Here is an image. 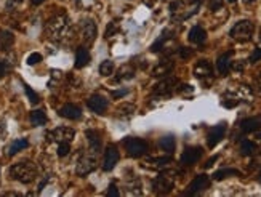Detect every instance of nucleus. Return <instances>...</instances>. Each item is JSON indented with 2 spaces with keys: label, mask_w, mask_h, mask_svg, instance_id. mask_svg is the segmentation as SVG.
Wrapping results in <instances>:
<instances>
[{
  "label": "nucleus",
  "mask_w": 261,
  "mask_h": 197,
  "mask_svg": "<svg viewBox=\"0 0 261 197\" xmlns=\"http://www.w3.org/2000/svg\"><path fill=\"white\" fill-rule=\"evenodd\" d=\"M87 138H88V143H90V151L98 154L101 149V136L100 133L95 131V130H88L87 131Z\"/></svg>",
  "instance_id": "6ab92c4d"
},
{
  "label": "nucleus",
  "mask_w": 261,
  "mask_h": 197,
  "mask_svg": "<svg viewBox=\"0 0 261 197\" xmlns=\"http://www.w3.org/2000/svg\"><path fill=\"white\" fill-rule=\"evenodd\" d=\"M108 196H109V197H119V191H117L116 185H111V186H109V189H108Z\"/></svg>",
  "instance_id": "37998d69"
},
{
  "label": "nucleus",
  "mask_w": 261,
  "mask_h": 197,
  "mask_svg": "<svg viewBox=\"0 0 261 197\" xmlns=\"http://www.w3.org/2000/svg\"><path fill=\"white\" fill-rule=\"evenodd\" d=\"M24 90H26L27 96H29L31 103H32V104H37V103H39V95H37V93H34L32 88H31L29 85H26V83H24Z\"/></svg>",
  "instance_id": "f704fd0d"
},
{
  "label": "nucleus",
  "mask_w": 261,
  "mask_h": 197,
  "mask_svg": "<svg viewBox=\"0 0 261 197\" xmlns=\"http://www.w3.org/2000/svg\"><path fill=\"white\" fill-rule=\"evenodd\" d=\"M87 104H88V108L91 111L96 112V114H104L106 109H108V100H106V98H103V96H100V95L90 96Z\"/></svg>",
  "instance_id": "4468645a"
},
{
  "label": "nucleus",
  "mask_w": 261,
  "mask_h": 197,
  "mask_svg": "<svg viewBox=\"0 0 261 197\" xmlns=\"http://www.w3.org/2000/svg\"><path fill=\"white\" fill-rule=\"evenodd\" d=\"M11 2H16V3H21V2H24V0H11Z\"/></svg>",
  "instance_id": "3c124183"
},
{
  "label": "nucleus",
  "mask_w": 261,
  "mask_h": 197,
  "mask_svg": "<svg viewBox=\"0 0 261 197\" xmlns=\"http://www.w3.org/2000/svg\"><path fill=\"white\" fill-rule=\"evenodd\" d=\"M224 133H226V125H224V124L215 125L213 129H210L208 135H207V143H208V146H210V147H215V146L224 138Z\"/></svg>",
  "instance_id": "f8f14e48"
},
{
  "label": "nucleus",
  "mask_w": 261,
  "mask_h": 197,
  "mask_svg": "<svg viewBox=\"0 0 261 197\" xmlns=\"http://www.w3.org/2000/svg\"><path fill=\"white\" fill-rule=\"evenodd\" d=\"M258 138H260V139H261V131H260V133H258Z\"/></svg>",
  "instance_id": "864d4df0"
},
{
  "label": "nucleus",
  "mask_w": 261,
  "mask_h": 197,
  "mask_svg": "<svg viewBox=\"0 0 261 197\" xmlns=\"http://www.w3.org/2000/svg\"><path fill=\"white\" fill-rule=\"evenodd\" d=\"M210 186V178L207 175H197V177L189 183L188 186V191L185 193L186 196H196V194H200L202 191Z\"/></svg>",
  "instance_id": "6e6552de"
},
{
  "label": "nucleus",
  "mask_w": 261,
  "mask_h": 197,
  "mask_svg": "<svg viewBox=\"0 0 261 197\" xmlns=\"http://www.w3.org/2000/svg\"><path fill=\"white\" fill-rule=\"evenodd\" d=\"M13 42H15V36L10 31H0V50H10Z\"/></svg>",
  "instance_id": "4be33fe9"
},
{
  "label": "nucleus",
  "mask_w": 261,
  "mask_h": 197,
  "mask_svg": "<svg viewBox=\"0 0 261 197\" xmlns=\"http://www.w3.org/2000/svg\"><path fill=\"white\" fill-rule=\"evenodd\" d=\"M119 159H121V156H119V151L116 146H109L108 149H106L104 152V160H103V170L104 172H111L112 168H114L117 165Z\"/></svg>",
  "instance_id": "9b49d317"
},
{
  "label": "nucleus",
  "mask_w": 261,
  "mask_h": 197,
  "mask_svg": "<svg viewBox=\"0 0 261 197\" xmlns=\"http://www.w3.org/2000/svg\"><path fill=\"white\" fill-rule=\"evenodd\" d=\"M175 87H176V79L168 77V79H164L162 82H159L156 87H154V95L168 96L175 90Z\"/></svg>",
  "instance_id": "ddd939ff"
},
{
  "label": "nucleus",
  "mask_w": 261,
  "mask_h": 197,
  "mask_svg": "<svg viewBox=\"0 0 261 197\" xmlns=\"http://www.w3.org/2000/svg\"><path fill=\"white\" fill-rule=\"evenodd\" d=\"M202 157V147L199 146H189L181 154V164L185 167H191L197 164V160Z\"/></svg>",
  "instance_id": "1a4fd4ad"
},
{
  "label": "nucleus",
  "mask_w": 261,
  "mask_h": 197,
  "mask_svg": "<svg viewBox=\"0 0 261 197\" xmlns=\"http://www.w3.org/2000/svg\"><path fill=\"white\" fill-rule=\"evenodd\" d=\"M119 80L121 79H131L133 77V71H129V69H121V72H119Z\"/></svg>",
  "instance_id": "ea45409f"
},
{
  "label": "nucleus",
  "mask_w": 261,
  "mask_h": 197,
  "mask_svg": "<svg viewBox=\"0 0 261 197\" xmlns=\"http://www.w3.org/2000/svg\"><path fill=\"white\" fill-rule=\"evenodd\" d=\"M232 67H234L236 69V71H244V69H245V63H236V65L234 66H232Z\"/></svg>",
  "instance_id": "c03bdc74"
},
{
  "label": "nucleus",
  "mask_w": 261,
  "mask_h": 197,
  "mask_svg": "<svg viewBox=\"0 0 261 197\" xmlns=\"http://www.w3.org/2000/svg\"><path fill=\"white\" fill-rule=\"evenodd\" d=\"M42 61V55L40 53H32L29 58H27V65L29 66H34V65H37V63Z\"/></svg>",
  "instance_id": "e433bc0d"
},
{
  "label": "nucleus",
  "mask_w": 261,
  "mask_h": 197,
  "mask_svg": "<svg viewBox=\"0 0 261 197\" xmlns=\"http://www.w3.org/2000/svg\"><path fill=\"white\" fill-rule=\"evenodd\" d=\"M129 194H131V196H141L143 193H141V183H139V180H133L130 185H129Z\"/></svg>",
  "instance_id": "473e14b6"
},
{
  "label": "nucleus",
  "mask_w": 261,
  "mask_h": 197,
  "mask_svg": "<svg viewBox=\"0 0 261 197\" xmlns=\"http://www.w3.org/2000/svg\"><path fill=\"white\" fill-rule=\"evenodd\" d=\"M121 31V26H119L117 21H112V23L108 24V27H106V37H112V36H116V34Z\"/></svg>",
  "instance_id": "2f4dec72"
},
{
  "label": "nucleus",
  "mask_w": 261,
  "mask_h": 197,
  "mask_svg": "<svg viewBox=\"0 0 261 197\" xmlns=\"http://www.w3.org/2000/svg\"><path fill=\"white\" fill-rule=\"evenodd\" d=\"M5 131H6V129H5V122H0V138H2V136L5 135Z\"/></svg>",
  "instance_id": "49530a36"
},
{
  "label": "nucleus",
  "mask_w": 261,
  "mask_h": 197,
  "mask_svg": "<svg viewBox=\"0 0 261 197\" xmlns=\"http://www.w3.org/2000/svg\"><path fill=\"white\" fill-rule=\"evenodd\" d=\"M244 2H253V0H244Z\"/></svg>",
  "instance_id": "5fc2aeb1"
},
{
  "label": "nucleus",
  "mask_w": 261,
  "mask_h": 197,
  "mask_svg": "<svg viewBox=\"0 0 261 197\" xmlns=\"http://www.w3.org/2000/svg\"><path fill=\"white\" fill-rule=\"evenodd\" d=\"M253 31H255V26H253L252 21L244 19L239 21V23L231 29V37L237 40V42H249L253 36Z\"/></svg>",
  "instance_id": "7ed1b4c3"
},
{
  "label": "nucleus",
  "mask_w": 261,
  "mask_h": 197,
  "mask_svg": "<svg viewBox=\"0 0 261 197\" xmlns=\"http://www.w3.org/2000/svg\"><path fill=\"white\" fill-rule=\"evenodd\" d=\"M207 40V32L205 29H202L200 26H194L191 31H189V42L197 45H202L203 42Z\"/></svg>",
  "instance_id": "a211bd4d"
},
{
  "label": "nucleus",
  "mask_w": 261,
  "mask_h": 197,
  "mask_svg": "<svg viewBox=\"0 0 261 197\" xmlns=\"http://www.w3.org/2000/svg\"><path fill=\"white\" fill-rule=\"evenodd\" d=\"M257 151V144L249 141V139H244V141L241 143V154L242 156H252L253 152Z\"/></svg>",
  "instance_id": "c85d7f7f"
},
{
  "label": "nucleus",
  "mask_w": 261,
  "mask_h": 197,
  "mask_svg": "<svg viewBox=\"0 0 261 197\" xmlns=\"http://www.w3.org/2000/svg\"><path fill=\"white\" fill-rule=\"evenodd\" d=\"M27 146H29V141H27V139H24V138H19V139L13 141L8 147H6V154H8V156L11 157V156H15V154H18L19 151L26 149Z\"/></svg>",
  "instance_id": "412c9836"
},
{
  "label": "nucleus",
  "mask_w": 261,
  "mask_h": 197,
  "mask_svg": "<svg viewBox=\"0 0 261 197\" xmlns=\"http://www.w3.org/2000/svg\"><path fill=\"white\" fill-rule=\"evenodd\" d=\"M260 36H261V29H260ZM260 39H261V37H260Z\"/></svg>",
  "instance_id": "4d7b16f0"
},
{
  "label": "nucleus",
  "mask_w": 261,
  "mask_h": 197,
  "mask_svg": "<svg viewBox=\"0 0 261 197\" xmlns=\"http://www.w3.org/2000/svg\"><path fill=\"white\" fill-rule=\"evenodd\" d=\"M10 69H11V67H10L8 63L0 60V79H2V77H5L6 74H8V72H10Z\"/></svg>",
  "instance_id": "c9c22d12"
},
{
  "label": "nucleus",
  "mask_w": 261,
  "mask_h": 197,
  "mask_svg": "<svg viewBox=\"0 0 261 197\" xmlns=\"http://www.w3.org/2000/svg\"><path fill=\"white\" fill-rule=\"evenodd\" d=\"M10 177L13 180H16L19 183H24V185H29L35 178H37V167H35L32 162H19L10 167Z\"/></svg>",
  "instance_id": "f03ea898"
},
{
  "label": "nucleus",
  "mask_w": 261,
  "mask_h": 197,
  "mask_svg": "<svg viewBox=\"0 0 261 197\" xmlns=\"http://www.w3.org/2000/svg\"><path fill=\"white\" fill-rule=\"evenodd\" d=\"M261 60V48H255L253 50V53L250 55V63H257V61H260Z\"/></svg>",
  "instance_id": "4c0bfd02"
},
{
  "label": "nucleus",
  "mask_w": 261,
  "mask_h": 197,
  "mask_svg": "<svg viewBox=\"0 0 261 197\" xmlns=\"http://www.w3.org/2000/svg\"><path fill=\"white\" fill-rule=\"evenodd\" d=\"M178 91L183 95H186V93H193L194 90H193L191 85H181V87H178Z\"/></svg>",
  "instance_id": "79ce46f5"
},
{
  "label": "nucleus",
  "mask_w": 261,
  "mask_h": 197,
  "mask_svg": "<svg viewBox=\"0 0 261 197\" xmlns=\"http://www.w3.org/2000/svg\"><path fill=\"white\" fill-rule=\"evenodd\" d=\"M218 8H223V0H210V10L216 11Z\"/></svg>",
  "instance_id": "58836bf2"
},
{
  "label": "nucleus",
  "mask_w": 261,
  "mask_h": 197,
  "mask_svg": "<svg viewBox=\"0 0 261 197\" xmlns=\"http://www.w3.org/2000/svg\"><path fill=\"white\" fill-rule=\"evenodd\" d=\"M194 74L196 77H199V79H205V77H211L213 69H211V65L207 60H200L194 67Z\"/></svg>",
  "instance_id": "dca6fc26"
},
{
  "label": "nucleus",
  "mask_w": 261,
  "mask_h": 197,
  "mask_svg": "<svg viewBox=\"0 0 261 197\" xmlns=\"http://www.w3.org/2000/svg\"><path fill=\"white\" fill-rule=\"evenodd\" d=\"M125 149H127V154H129L130 157H143L144 154L147 152V143L144 141V139L141 138H133V136H129L125 138Z\"/></svg>",
  "instance_id": "20e7f679"
},
{
  "label": "nucleus",
  "mask_w": 261,
  "mask_h": 197,
  "mask_svg": "<svg viewBox=\"0 0 261 197\" xmlns=\"http://www.w3.org/2000/svg\"><path fill=\"white\" fill-rule=\"evenodd\" d=\"M112 98H119V96H124L127 95V90H121V91H112Z\"/></svg>",
  "instance_id": "a18cd8bd"
},
{
  "label": "nucleus",
  "mask_w": 261,
  "mask_h": 197,
  "mask_svg": "<svg viewBox=\"0 0 261 197\" xmlns=\"http://www.w3.org/2000/svg\"><path fill=\"white\" fill-rule=\"evenodd\" d=\"M241 129L244 133H252V131H257L260 129V119L257 117H250V119H245V121L241 124Z\"/></svg>",
  "instance_id": "5701e85b"
},
{
  "label": "nucleus",
  "mask_w": 261,
  "mask_h": 197,
  "mask_svg": "<svg viewBox=\"0 0 261 197\" xmlns=\"http://www.w3.org/2000/svg\"><path fill=\"white\" fill-rule=\"evenodd\" d=\"M258 180H260V183H261V172H260V177H258Z\"/></svg>",
  "instance_id": "603ef678"
},
{
  "label": "nucleus",
  "mask_w": 261,
  "mask_h": 197,
  "mask_svg": "<svg viewBox=\"0 0 261 197\" xmlns=\"http://www.w3.org/2000/svg\"><path fill=\"white\" fill-rule=\"evenodd\" d=\"M90 63V53L87 48H79V50L75 52V67L77 69H82L85 67Z\"/></svg>",
  "instance_id": "aec40b11"
},
{
  "label": "nucleus",
  "mask_w": 261,
  "mask_h": 197,
  "mask_svg": "<svg viewBox=\"0 0 261 197\" xmlns=\"http://www.w3.org/2000/svg\"><path fill=\"white\" fill-rule=\"evenodd\" d=\"M180 55H181V58L183 60H186V58H189V56H193V50H189V48H180Z\"/></svg>",
  "instance_id": "a19ab883"
},
{
  "label": "nucleus",
  "mask_w": 261,
  "mask_h": 197,
  "mask_svg": "<svg viewBox=\"0 0 261 197\" xmlns=\"http://www.w3.org/2000/svg\"><path fill=\"white\" fill-rule=\"evenodd\" d=\"M60 116L69 119V121H77V119L82 117V109L79 106H75V104H65L61 109H60Z\"/></svg>",
  "instance_id": "2eb2a0df"
},
{
  "label": "nucleus",
  "mask_w": 261,
  "mask_h": 197,
  "mask_svg": "<svg viewBox=\"0 0 261 197\" xmlns=\"http://www.w3.org/2000/svg\"><path fill=\"white\" fill-rule=\"evenodd\" d=\"M133 112H135V106H133V104H124V106H119L117 116L119 117H131Z\"/></svg>",
  "instance_id": "7c9ffc66"
},
{
  "label": "nucleus",
  "mask_w": 261,
  "mask_h": 197,
  "mask_svg": "<svg viewBox=\"0 0 261 197\" xmlns=\"http://www.w3.org/2000/svg\"><path fill=\"white\" fill-rule=\"evenodd\" d=\"M70 151L69 143H58V156L60 157H66Z\"/></svg>",
  "instance_id": "72a5a7b5"
},
{
  "label": "nucleus",
  "mask_w": 261,
  "mask_h": 197,
  "mask_svg": "<svg viewBox=\"0 0 261 197\" xmlns=\"http://www.w3.org/2000/svg\"><path fill=\"white\" fill-rule=\"evenodd\" d=\"M48 141H56V143H70L75 136V130L70 127H58L53 131L48 133Z\"/></svg>",
  "instance_id": "423d86ee"
},
{
  "label": "nucleus",
  "mask_w": 261,
  "mask_h": 197,
  "mask_svg": "<svg viewBox=\"0 0 261 197\" xmlns=\"http://www.w3.org/2000/svg\"><path fill=\"white\" fill-rule=\"evenodd\" d=\"M31 2H32V5H42L45 0H31Z\"/></svg>",
  "instance_id": "8fccbe9b"
},
{
  "label": "nucleus",
  "mask_w": 261,
  "mask_h": 197,
  "mask_svg": "<svg viewBox=\"0 0 261 197\" xmlns=\"http://www.w3.org/2000/svg\"><path fill=\"white\" fill-rule=\"evenodd\" d=\"M257 90H258V93L261 95V75L258 77V80H257Z\"/></svg>",
  "instance_id": "09e8293b"
},
{
  "label": "nucleus",
  "mask_w": 261,
  "mask_h": 197,
  "mask_svg": "<svg viewBox=\"0 0 261 197\" xmlns=\"http://www.w3.org/2000/svg\"><path fill=\"white\" fill-rule=\"evenodd\" d=\"M231 58H232V52H228V53H224L221 55L220 58H218L216 61V69H218V72H220L221 75H226L229 72V69H231Z\"/></svg>",
  "instance_id": "f3484780"
},
{
  "label": "nucleus",
  "mask_w": 261,
  "mask_h": 197,
  "mask_svg": "<svg viewBox=\"0 0 261 197\" xmlns=\"http://www.w3.org/2000/svg\"><path fill=\"white\" fill-rule=\"evenodd\" d=\"M146 164L149 167H154V168H164L167 167L168 164H172V157H157V159H147Z\"/></svg>",
  "instance_id": "cd10ccee"
},
{
  "label": "nucleus",
  "mask_w": 261,
  "mask_h": 197,
  "mask_svg": "<svg viewBox=\"0 0 261 197\" xmlns=\"http://www.w3.org/2000/svg\"><path fill=\"white\" fill-rule=\"evenodd\" d=\"M229 177H241V172L236 170V168H223V170H218L213 175V180L216 181H221L224 178H229Z\"/></svg>",
  "instance_id": "bb28decb"
},
{
  "label": "nucleus",
  "mask_w": 261,
  "mask_h": 197,
  "mask_svg": "<svg viewBox=\"0 0 261 197\" xmlns=\"http://www.w3.org/2000/svg\"><path fill=\"white\" fill-rule=\"evenodd\" d=\"M96 154L91 152V154H83V156L79 159L77 162V168L75 172L77 175H80V177H85V175L91 173L96 168Z\"/></svg>",
  "instance_id": "0eeeda50"
},
{
  "label": "nucleus",
  "mask_w": 261,
  "mask_h": 197,
  "mask_svg": "<svg viewBox=\"0 0 261 197\" xmlns=\"http://www.w3.org/2000/svg\"><path fill=\"white\" fill-rule=\"evenodd\" d=\"M159 146L162 147V151H165L167 154H172L175 151V147H176V141H175V138L172 135H167L164 138H160Z\"/></svg>",
  "instance_id": "b1692460"
},
{
  "label": "nucleus",
  "mask_w": 261,
  "mask_h": 197,
  "mask_svg": "<svg viewBox=\"0 0 261 197\" xmlns=\"http://www.w3.org/2000/svg\"><path fill=\"white\" fill-rule=\"evenodd\" d=\"M31 124L34 127H42L47 124V114L42 109H35L31 112Z\"/></svg>",
  "instance_id": "a878e982"
},
{
  "label": "nucleus",
  "mask_w": 261,
  "mask_h": 197,
  "mask_svg": "<svg viewBox=\"0 0 261 197\" xmlns=\"http://www.w3.org/2000/svg\"><path fill=\"white\" fill-rule=\"evenodd\" d=\"M175 173L172 172H164L160 173L159 177L154 180L152 183V189L156 191L157 194H168L173 189L175 186Z\"/></svg>",
  "instance_id": "39448f33"
},
{
  "label": "nucleus",
  "mask_w": 261,
  "mask_h": 197,
  "mask_svg": "<svg viewBox=\"0 0 261 197\" xmlns=\"http://www.w3.org/2000/svg\"><path fill=\"white\" fill-rule=\"evenodd\" d=\"M228 2H231V3H232V2H236V0H228Z\"/></svg>",
  "instance_id": "6e6d98bb"
},
{
  "label": "nucleus",
  "mask_w": 261,
  "mask_h": 197,
  "mask_svg": "<svg viewBox=\"0 0 261 197\" xmlns=\"http://www.w3.org/2000/svg\"><path fill=\"white\" fill-rule=\"evenodd\" d=\"M112 72H114V63H112L111 60L103 61L101 65H100V74L104 75V77H108V75H111Z\"/></svg>",
  "instance_id": "c756f323"
},
{
  "label": "nucleus",
  "mask_w": 261,
  "mask_h": 197,
  "mask_svg": "<svg viewBox=\"0 0 261 197\" xmlns=\"http://www.w3.org/2000/svg\"><path fill=\"white\" fill-rule=\"evenodd\" d=\"M216 159H218V156H215V157H211V159H210V160L207 162V164H205V168H210L211 165H213V162H215Z\"/></svg>",
  "instance_id": "de8ad7c7"
},
{
  "label": "nucleus",
  "mask_w": 261,
  "mask_h": 197,
  "mask_svg": "<svg viewBox=\"0 0 261 197\" xmlns=\"http://www.w3.org/2000/svg\"><path fill=\"white\" fill-rule=\"evenodd\" d=\"M173 66H175L173 61H162V63H159V66L154 67L152 75H167V74H170Z\"/></svg>",
  "instance_id": "393cba45"
},
{
  "label": "nucleus",
  "mask_w": 261,
  "mask_h": 197,
  "mask_svg": "<svg viewBox=\"0 0 261 197\" xmlns=\"http://www.w3.org/2000/svg\"><path fill=\"white\" fill-rule=\"evenodd\" d=\"M80 37L82 42L85 44V47H90L91 44L95 42L96 39V24L93 21H85V23L82 24V32H80Z\"/></svg>",
  "instance_id": "9d476101"
},
{
  "label": "nucleus",
  "mask_w": 261,
  "mask_h": 197,
  "mask_svg": "<svg viewBox=\"0 0 261 197\" xmlns=\"http://www.w3.org/2000/svg\"><path fill=\"white\" fill-rule=\"evenodd\" d=\"M67 31H69V18L65 13L52 16L45 24V36L53 42H60L65 39L67 36Z\"/></svg>",
  "instance_id": "f257e3e1"
}]
</instances>
